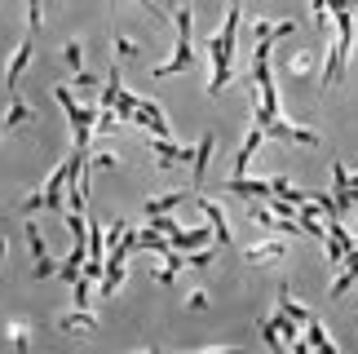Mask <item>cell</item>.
Listing matches in <instances>:
<instances>
[{"label":"cell","mask_w":358,"mask_h":354,"mask_svg":"<svg viewBox=\"0 0 358 354\" xmlns=\"http://www.w3.org/2000/svg\"><path fill=\"white\" fill-rule=\"evenodd\" d=\"M239 18H243L239 5H230L222 31H213V80H208V93H213V98L230 85V66H235V40H239Z\"/></svg>","instance_id":"1"},{"label":"cell","mask_w":358,"mask_h":354,"mask_svg":"<svg viewBox=\"0 0 358 354\" xmlns=\"http://www.w3.org/2000/svg\"><path fill=\"white\" fill-rule=\"evenodd\" d=\"M190 62H195V49H190V9H177V49H173V58L159 62L150 76H155V80H169L177 71H186Z\"/></svg>","instance_id":"2"},{"label":"cell","mask_w":358,"mask_h":354,"mask_svg":"<svg viewBox=\"0 0 358 354\" xmlns=\"http://www.w3.org/2000/svg\"><path fill=\"white\" fill-rule=\"evenodd\" d=\"M31 53H36V36L27 31V36L18 40V49H13V58H9V71H5V89H9V98H18V76L27 71Z\"/></svg>","instance_id":"3"},{"label":"cell","mask_w":358,"mask_h":354,"mask_svg":"<svg viewBox=\"0 0 358 354\" xmlns=\"http://www.w3.org/2000/svg\"><path fill=\"white\" fill-rule=\"evenodd\" d=\"M150 151H155V160H159V169H173V164H195V151H190V146H177L173 138H155V142H146Z\"/></svg>","instance_id":"4"},{"label":"cell","mask_w":358,"mask_h":354,"mask_svg":"<svg viewBox=\"0 0 358 354\" xmlns=\"http://www.w3.org/2000/svg\"><path fill=\"white\" fill-rule=\"evenodd\" d=\"M195 204H199L203 222L213 226V235H217V243H230V226H226V208H222V204H213V199H195Z\"/></svg>","instance_id":"5"},{"label":"cell","mask_w":358,"mask_h":354,"mask_svg":"<svg viewBox=\"0 0 358 354\" xmlns=\"http://www.w3.org/2000/svg\"><path fill=\"white\" fill-rule=\"evenodd\" d=\"M252 266H270V262H283L287 257V239H266V243H257V248H248L243 253Z\"/></svg>","instance_id":"6"},{"label":"cell","mask_w":358,"mask_h":354,"mask_svg":"<svg viewBox=\"0 0 358 354\" xmlns=\"http://www.w3.org/2000/svg\"><path fill=\"white\" fill-rule=\"evenodd\" d=\"M261 142H266V129H261V125H252V129H248V138H243V146H239V155H235V177H243L248 160H252V155L261 151Z\"/></svg>","instance_id":"7"},{"label":"cell","mask_w":358,"mask_h":354,"mask_svg":"<svg viewBox=\"0 0 358 354\" xmlns=\"http://www.w3.org/2000/svg\"><path fill=\"white\" fill-rule=\"evenodd\" d=\"M58 328L62 332H98V319H93L85 306H76V310H66V315L58 319Z\"/></svg>","instance_id":"8"},{"label":"cell","mask_w":358,"mask_h":354,"mask_svg":"<svg viewBox=\"0 0 358 354\" xmlns=\"http://www.w3.org/2000/svg\"><path fill=\"white\" fill-rule=\"evenodd\" d=\"M354 283H358V248L345 257V262H341V275H336V283H332V297H345Z\"/></svg>","instance_id":"9"},{"label":"cell","mask_w":358,"mask_h":354,"mask_svg":"<svg viewBox=\"0 0 358 354\" xmlns=\"http://www.w3.org/2000/svg\"><path fill=\"white\" fill-rule=\"evenodd\" d=\"M213 151H217V138H213V133H203V138L195 142V164H190V169H195V182H203V177H208V160H213Z\"/></svg>","instance_id":"10"},{"label":"cell","mask_w":358,"mask_h":354,"mask_svg":"<svg viewBox=\"0 0 358 354\" xmlns=\"http://www.w3.org/2000/svg\"><path fill=\"white\" fill-rule=\"evenodd\" d=\"M120 283H124V262H115V257H111V262H106V270H102V279H98V292H102V297H115Z\"/></svg>","instance_id":"11"},{"label":"cell","mask_w":358,"mask_h":354,"mask_svg":"<svg viewBox=\"0 0 358 354\" xmlns=\"http://www.w3.org/2000/svg\"><path fill=\"white\" fill-rule=\"evenodd\" d=\"M182 204H186V190H169V195H159V199H146V217L173 213V208H182Z\"/></svg>","instance_id":"12"},{"label":"cell","mask_w":358,"mask_h":354,"mask_svg":"<svg viewBox=\"0 0 358 354\" xmlns=\"http://www.w3.org/2000/svg\"><path fill=\"white\" fill-rule=\"evenodd\" d=\"M27 120H31V106H27L22 98H9V111H5V120H0V129H18V125H27Z\"/></svg>","instance_id":"13"},{"label":"cell","mask_w":358,"mask_h":354,"mask_svg":"<svg viewBox=\"0 0 358 354\" xmlns=\"http://www.w3.org/2000/svg\"><path fill=\"white\" fill-rule=\"evenodd\" d=\"M306 341H310L314 350H323V354H332V350H336V341L323 332V323H319V319H306Z\"/></svg>","instance_id":"14"},{"label":"cell","mask_w":358,"mask_h":354,"mask_svg":"<svg viewBox=\"0 0 358 354\" xmlns=\"http://www.w3.org/2000/svg\"><path fill=\"white\" fill-rule=\"evenodd\" d=\"M137 248H146V253H169L173 243H169V235H164V230H155V226H146L142 235H137Z\"/></svg>","instance_id":"15"},{"label":"cell","mask_w":358,"mask_h":354,"mask_svg":"<svg viewBox=\"0 0 358 354\" xmlns=\"http://www.w3.org/2000/svg\"><path fill=\"white\" fill-rule=\"evenodd\" d=\"M27 243H31V262L49 257V243H45V235H40V226H36V222H27Z\"/></svg>","instance_id":"16"},{"label":"cell","mask_w":358,"mask_h":354,"mask_svg":"<svg viewBox=\"0 0 358 354\" xmlns=\"http://www.w3.org/2000/svg\"><path fill=\"white\" fill-rule=\"evenodd\" d=\"M5 337H9L13 350H27V346H31V332H27L22 323H5Z\"/></svg>","instance_id":"17"},{"label":"cell","mask_w":358,"mask_h":354,"mask_svg":"<svg viewBox=\"0 0 358 354\" xmlns=\"http://www.w3.org/2000/svg\"><path fill=\"white\" fill-rule=\"evenodd\" d=\"M137 106H142V98H133V93H120V98H115V115H120V120H133Z\"/></svg>","instance_id":"18"},{"label":"cell","mask_w":358,"mask_h":354,"mask_svg":"<svg viewBox=\"0 0 358 354\" xmlns=\"http://www.w3.org/2000/svg\"><path fill=\"white\" fill-rule=\"evenodd\" d=\"M261 337H266L270 350H283V332H279V323H274V319H261Z\"/></svg>","instance_id":"19"},{"label":"cell","mask_w":358,"mask_h":354,"mask_svg":"<svg viewBox=\"0 0 358 354\" xmlns=\"http://www.w3.org/2000/svg\"><path fill=\"white\" fill-rule=\"evenodd\" d=\"M213 257H217V248H199V253H186V266L203 270V266H213Z\"/></svg>","instance_id":"20"},{"label":"cell","mask_w":358,"mask_h":354,"mask_svg":"<svg viewBox=\"0 0 358 354\" xmlns=\"http://www.w3.org/2000/svg\"><path fill=\"white\" fill-rule=\"evenodd\" d=\"M31 275H36V279L58 275V262H53V257H40V262H31Z\"/></svg>","instance_id":"21"},{"label":"cell","mask_w":358,"mask_h":354,"mask_svg":"<svg viewBox=\"0 0 358 354\" xmlns=\"http://www.w3.org/2000/svg\"><path fill=\"white\" fill-rule=\"evenodd\" d=\"M106 169H120V160L115 155H93L89 160V173H106Z\"/></svg>","instance_id":"22"},{"label":"cell","mask_w":358,"mask_h":354,"mask_svg":"<svg viewBox=\"0 0 358 354\" xmlns=\"http://www.w3.org/2000/svg\"><path fill=\"white\" fill-rule=\"evenodd\" d=\"M27 31H40V0H27Z\"/></svg>","instance_id":"23"},{"label":"cell","mask_w":358,"mask_h":354,"mask_svg":"<svg viewBox=\"0 0 358 354\" xmlns=\"http://www.w3.org/2000/svg\"><path fill=\"white\" fill-rule=\"evenodd\" d=\"M150 279L164 283V288H173V283H177V270L173 266H159V270H150Z\"/></svg>","instance_id":"24"},{"label":"cell","mask_w":358,"mask_h":354,"mask_svg":"<svg viewBox=\"0 0 358 354\" xmlns=\"http://www.w3.org/2000/svg\"><path fill=\"white\" fill-rule=\"evenodd\" d=\"M111 40H115V49H120V58H133V53H137V45H133V40H129V36H120V31H111Z\"/></svg>","instance_id":"25"},{"label":"cell","mask_w":358,"mask_h":354,"mask_svg":"<svg viewBox=\"0 0 358 354\" xmlns=\"http://www.w3.org/2000/svg\"><path fill=\"white\" fill-rule=\"evenodd\" d=\"M36 208H45V190H36V195H27L18 204V213H36Z\"/></svg>","instance_id":"26"},{"label":"cell","mask_w":358,"mask_h":354,"mask_svg":"<svg viewBox=\"0 0 358 354\" xmlns=\"http://www.w3.org/2000/svg\"><path fill=\"white\" fill-rule=\"evenodd\" d=\"M80 62H85V49H80V40H76V45H66V66L80 71Z\"/></svg>","instance_id":"27"},{"label":"cell","mask_w":358,"mask_h":354,"mask_svg":"<svg viewBox=\"0 0 358 354\" xmlns=\"http://www.w3.org/2000/svg\"><path fill=\"white\" fill-rule=\"evenodd\" d=\"M115 120H120L115 111H102V115H98V125H93V133H111V129H115Z\"/></svg>","instance_id":"28"},{"label":"cell","mask_w":358,"mask_h":354,"mask_svg":"<svg viewBox=\"0 0 358 354\" xmlns=\"http://www.w3.org/2000/svg\"><path fill=\"white\" fill-rule=\"evenodd\" d=\"M186 306H190V310H203V306H208V292H190Z\"/></svg>","instance_id":"29"},{"label":"cell","mask_w":358,"mask_h":354,"mask_svg":"<svg viewBox=\"0 0 358 354\" xmlns=\"http://www.w3.org/2000/svg\"><path fill=\"white\" fill-rule=\"evenodd\" d=\"M310 62H314L310 53H301V58H292V71H296V76H306V71H310Z\"/></svg>","instance_id":"30"},{"label":"cell","mask_w":358,"mask_h":354,"mask_svg":"<svg viewBox=\"0 0 358 354\" xmlns=\"http://www.w3.org/2000/svg\"><path fill=\"white\" fill-rule=\"evenodd\" d=\"M76 85H80V89H93V85H98V80H93L89 71H76Z\"/></svg>","instance_id":"31"},{"label":"cell","mask_w":358,"mask_h":354,"mask_svg":"<svg viewBox=\"0 0 358 354\" xmlns=\"http://www.w3.org/2000/svg\"><path fill=\"white\" fill-rule=\"evenodd\" d=\"M177 5H182V0H159V9H177Z\"/></svg>","instance_id":"32"},{"label":"cell","mask_w":358,"mask_h":354,"mask_svg":"<svg viewBox=\"0 0 358 354\" xmlns=\"http://www.w3.org/2000/svg\"><path fill=\"white\" fill-rule=\"evenodd\" d=\"M5 248H9V243H5V235H0V266H5Z\"/></svg>","instance_id":"33"},{"label":"cell","mask_w":358,"mask_h":354,"mask_svg":"<svg viewBox=\"0 0 358 354\" xmlns=\"http://www.w3.org/2000/svg\"><path fill=\"white\" fill-rule=\"evenodd\" d=\"M0 142H5V129H0Z\"/></svg>","instance_id":"34"}]
</instances>
